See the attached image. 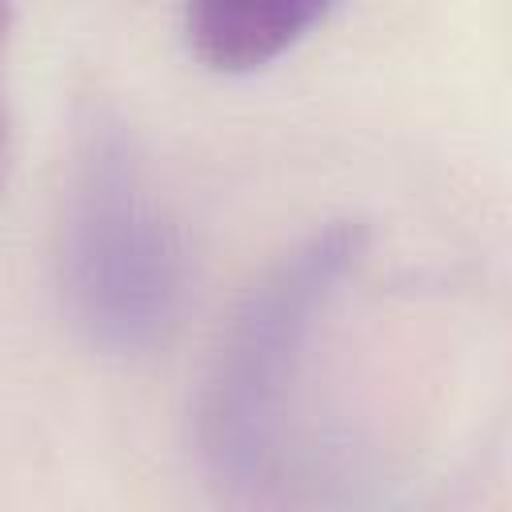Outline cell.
<instances>
[{"label":"cell","mask_w":512,"mask_h":512,"mask_svg":"<svg viewBox=\"0 0 512 512\" xmlns=\"http://www.w3.org/2000/svg\"><path fill=\"white\" fill-rule=\"evenodd\" d=\"M60 296L76 332L108 356L156 348L184 304L188 260L128 124L92 108L72 140L56 224Z\"/></svg>","instance_id":"obj_1"},{"label":"cell","mask_w":512,"mask_h":512,"mask_svg":"<svg viewBox=\"0 0 512 512\" xmlns=\"http://www.w3.org/2000/svg\"><path fill=\"white\" fill-rule=\"evenodd\" d=\"M336 0H188L192 56L224 76L256 72L300 44Z\"/></svg>","instance_id":"obj_3"},{"label":"cell","mask_w":512,"mask_h":512,"mask_svg":"<svg viewBox=\"0 0 512 512\" xmlns=\"http://www.w3.org/2000/svg\"><path fill=\"white\" fill-rule=\"evenodd\" d=\"M8 28H12V0H0V56H4V44H8ZM8 104H4V92H0V192H4V176H8Z\"/></svg>","instance_id":"obj_4"},{"label":"cell","mask_w":512,"mask_h":512,"mask_svg":"<svg viewBox=\"0 0 512 512\" xmlns=\"http://www.w3.org/2000/svg\"><path fill=\"white\" fill-rule=\"evenodd\" d=\"M368 244L360 220H332L280 252L236 300L196 392V452L228 492H256L276 456L316 320Z\"/></svg>","instance_id":"obj_2"}]
</instances>
